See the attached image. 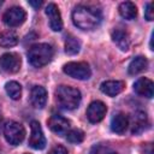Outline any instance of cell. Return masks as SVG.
<instances>
[{
  "label": "cell",
  "instance_id": "cell-26",
  "mask_svg": "<svg viewBox=\"0 0 154 154\" xmlns=\"http://www.w3.org/2000/svg\"><path fill=\"white\" fill-rule=\"evenodd\" d=\"M29 5H31V6L35 7V8H38V7L42 5V1H34V0H30V1H29Z\"/></svg>",
  "mask_w": 154,
  "mask_h": 154
},
{
  "label": "cell",
  "instance_id": "cell-6",
  "mask_svg": "<svg viewBox=\"0 0 154 154\" xmlns=\"http://www.w3.org/2000/svg\"><path fill=\"white\" fill-rule=\"evenodd\" d=\"M20 57L17 53H5L0 57V67L7 73H14L20 69Z\"/></svg>",
  "mask_w": 154,
  "mask_h": 154
},
{
  "label": "cell",
  "instance_id": "cell-23",
  "mask_svg": "<svg viewBox=\"0 0 154 154\" xmlns=\"http://www.w3.org/2000/svg\"><path fill=\"white\" fill-rule=\"evenodd\" d=\"M66 138L71 143H81L84 140V132L78 129H73L66 132Z\"/></svg>",
  "mask_w": 154,
  "mask_h": 154
},
{
  "label": "cell",
  "instance_id": "cell-7",
  "mask_svg": "<svg viewBox=\"0 0 154 154\" xmlns=\"http://www.w3.org/2000/svg\"><path fill=\"white\" fill-rule=\"evenodd\" d=\"M2 19L8 26H18L25 20V11L19 6H13L4 13Z\"/></svg>",
  "mask_w": 154,
  "mask_h": 154
},
{
  "label": "cell",
  "instance_id": "cell-22",
  "mask_svg": "<svg viewBox=\"0 0 154 154\" xmlns=\"http://www.w3.org/2000/svg\"><path fill=\"white\" fill-rule=\"evenodd\" d=\"M5 90H6L7 95L13 100H18L22 95V87H20L19 83H17L14 81L7 82L5 84Z\"/></svg>",
  "mask_w": 154,
  "mask_h": 154
},
{
  "label": "cell",
  "instance_id": "cell-16",
  "mask_svg": "<svg viewBox=\"0 0 154 154\" xmlns=\"http://www.w3.org/2000/svg\"><path fill=\"white\" fill-rule=\"evenodd\" d=\"M129 126V118L124 113H117L112 117L111 129L116 134H124Z\"/></svg>",
  "mask_w": 154,
  "mask_h": 154
},
{
  "label": "cell",
  "instance_id": "cell-11",
  "mask_svg": "<svg viewBox=\"0 0 154 154\" xmlns=\"http://www.w3.org/2000/svg\"><path fill=\"white\" fill-rule=\"evenodd\" d=\"M47 124L53 132L60 134V135L66 134L70 129V122L60 114H52L51 118L47 120Z\"/></svg>",
  "mask_w": 154,
  "mask_h": 154
},
{
  "label": "cell",
  "instance_id": "cell-10",
  "mask_svg": "<svg viewBox=\"0 0 154 154\" xmlns=\"http://www.w3.org/2000/svg\"><path fill=\"white\" fill-rule=\"evenodd\" d=\"M46 14L48 17L51 29L53 31H60L63 29V20H61V16H60L58 6L53 2L48 4L46 7Z\"/></svg>",
  "mask_w": 154,
  "mask_h": 154
},
{
  "label": "cell",
  "instance_id": "cell-17",
  "mask_svg": "<svg viewBox=\"0 0 154 154\" xmlns=\"http://www.w3.org/2000/svg\"><path fill=\"white\" fill-rule=\"evenodd\" d=\"M123 89H124V82L122 81H106L102 82L100 85V90L108 96H116Z\"/></svg>",
  "mask_w": 154,
  "mask_h": 154
},
{
  "label": "cell",
  "instance_id": "cell-29",
  "mask_svg": "<svg viewBox=\"0 0 154 154\" xmlns=\"http://www.w3.org/2000/svg\"><path fill=\"white\" fill-rule=\"evenodd\" d=\"M0 5H1V1H0Z\"/></svg>",
  "mask_w": 154,
  "mask_h": 154
},
{
  "label": "cell",
  "instance_id": "cell-2",
  "mask_svg": "<svg viewBox=\"0 0 154 154\" xmlns=\"http://www.w3.org/2000/svg\"><path fill=\"white\" fill-rule=\"evenodd\" d=\"M55 99L64 109H75L79 106L82 95L77 88L70 85H59L55 90Z\"/></svg>",
  "mask_w": 154,
  "mask_h": 154
},
{
  "label": "cell",
  "instance_id": "cell-8",
  "mask_svg": "<svg viewBox=\"0 0 154 154\" xmlns=\"http://www.w3.org/2000/svg\"><path fill=\"white\" fill-rule=\"evenodd\" d=\"M107 112V106L102 101H93L87 108V118L90 123H99L101 122Z\"/></svg>",
  "mask_w": 154,
  "mask_h": 154
},
{
  "label": "cell",
  "instance_id": "cell-27",
  "mask_svg": "<svg viewBox=\"0 0 154 154\" xmlns=\"http://www.w3.org/2000/svg\"><path fill=\"white\" fill-rule=\"evenodd\" d=\"M1 124H2V116H1V113H0V128H1Z\"/></svg>",
  "mask_w": 154,
  "mask_h": 154
},
{
  "label": "cell",
  "instance_id": "cell-28",
  "mask_svg": "<svg viewBox=\"0 0 154 154\" xmlns=\"http://www.w3.org/2000/svg\"><path fill=\"white\" fill-rule=\"evenodd\" d=\"M109 154H118V153H109Z\"/></svg>",
  "mask_w": 154,
  "mask_h": 154
},
{
  "label": "cell",
  "instance_id": "cell-14",
  "mask_svg": "<svg viewBox=\"0 0 154 154\" xmlns=\"http://www.w3.org/2000/svg\"><path fill=\"white\" fill-rule=\"evenodd\" d=\"M31 105L36 108H43L47 101V91L41 85H35L30 91Z\"/></svg>",
  "mask_w": 154,
  "mask_h": 154
},
{
  "label": "cell",
  "instance_id": "cell-9",
  "mask_svg": "<svg viewBox=\"0 0 154 154\" xmlns=\"http://www.w3.org/2000/svg\"><path fill=\"white\" fill-rule=\"evenodd\" d=\"M30 126H31V135L29 137V146L34 149H43L46 146V138L40 123L32 120Z\"/></svg>",
  "mask_w": 154,
  "mask_h": 154
},
{
  "label": "cell",
  "instance_id": "cell-13",
  "mask_svg": "<svg viewBox=\"0 0 154 154\" xmlns=\"http://www.w3.org/2000/svg\"><path fill=\"white\" fill-rule=\"evenodd\" d=\"M134 90L138 95L150 99V97H153V82L146 77L138 78L134 84Z\"/></svg>",
  "mask_w": 154,
  "mask_h": 154
},
{
  "label": "cell",
  "instance_id": "cell-18",
  "mask_svg": "<svg viewBox=\"0 0 154 154\" xmlns=\"http://www.w3.org/2000/svg\"><path fill=\"white\" fill-rule=\"evenodd\" d=\"M148 66V60L144 58V57H136L134 58L130 64H129V67H128V71L130 75H137L142 71H144Z\"/></svg>",
  "mask_w": 154,
  "mask_h": 154
},
{
  "label": "cell",
  "instance_id": "cell-5",
  "mask_svg": "<svg viewBox=\"0 0 154 154\" xmlns=\"http://www.w3.org/2000/svg\"><path fill=\"white\" fill-rule=\"evenodd\" d=\"M63 71L76 79H88L91 76V70L87 63L83 61H70L64 65Z\"/></svg>",
  "mask_w": 154,
  "mask_h": 154
},
{
  "label": "cell",
  "instance_id": "cell-24",
  "mask_svg": "<svg viewBox=\"0 0 154 154\" xmlns=\"http://www.w3.org/2000/svg\"><path fill=\"white\" fill-rule=\"evenodd\" d=\"M144 17L147 20H153L154 13H153V2H148L144 10Z\"/></svg>",
  "mask_w": 154,
  "mask_h": 154
},
{
  "label": "cell",
  "instance_id": "cell-15",
  "mask_svg": "<svg viewBox=\"0 0 154 154\" xmlns=\"http://www.w3.org/2000/svg\"><path fill=\"white\" fill-rule=\"evenodd\" d=\"M112 41L120 51H128L130 48V36L123 29H114L112 31Z\"/></svg>",
  "mask_w": 154,
  "mask_h": 154
},
{
  "label": "cell",
  "instance_id": "cell-19",
  "mask_svg": "<svg viewBox=\"0 0 154 154\" xmlns=\"http://www.w3.org/2000/svg\"><path fill=\"white\" fill-rule=\"evenodd\" d=\"M119 13L125 19H134L137 16V7L131 1H124L119 5Z\"/></svg>",
  "mask_w": 154,
  "mask_h": 154
},
{
  "label": "cell",
  "instance_id": "cell-1",
  "mask_svg": "<svg viewBox=\"0 0 154 154\" xmlns=\"http://www.w3.org/2000/svg\"><path fill=\"white\" fill-rule=\"evenodd\" d=\"M101 11L93 6L78 5L72 11V22L77 28L82 30L95 29L101 23Z\"/></svg>",
  "mask_w": 154,
  "mask_h": 154
},
{
  "label": "cell",
  "instance_id": "cell-21",
  "mask_svg": "<svg viewBox=\"0 0 154 154\" xmlns=\"http://www.w3.org/2000/svg\"><path fill=\"white\" fill-rule=\"evenodd\" d=\"M79 48H81L79 41L75 36L67 35L65 38V52L70 55H73V54H77L79 52Z\"/></svg>",
  "mask_w": 154,
  "mask_h": 154
},
{
  "label": "cell",
  "instance_id": "cell-3",
  "mask_svg": "<svg viewBox=\"0 0 154 154\" xmlns=\"http://www.w3.org/2000/svg\"><path fill=\"white\" fill-rule=\"evenodd\" d=\"M53 48L48 43H37L29 48L28 60L34 67H42L47 65L53 58Z\"/></svg>",
  "mask_w": 154,
  "mask_h": 154
},
{
  "label": "cell",
  "instance_id": "cell-25",
  "mask_svg": "<svg viewBox=\"0 0 154 154\" xmlns=\"http://www.w3.org/2000/svg\"><path fill=\"white\" fill-rule=\"evenodd\" d=\"M48 154H67V150L63 146H55L54 148H52V150Z\"/></svg>",
  "mask_w": 154,
  "mask_h": 154
},
{
  "label": "cell",
  "instance_id": "cell-20",
  "mask_svg": "<svg viewBox=\"0 0 154 154\" xmlns=\"http://www.w3.org/2000/svg\"><path fill=\"white\" fill-rule=\"evenodd\" d=\"M18 43V36L13 30H6L0 34V46L4 48L13 47Z\"/></svg>",
  "mask_w": 154,
  "mask_h": 154
},
{
  "label": "cell",
  "instance_id": "cell-12",
  "mask_svg": "<svg viewBox=\"0 0 154 154\" xmlns=\"http://www.w3.org/2000/svg\"><path fill=\"white\" fill-rule=\"evenodd\" d=\"M147 126H148L147 114L141 111L135 112L131 118V132L134 135H138V134L143 132L147 129Z\"/></svg>",
  "mask_w": 154,
  "mask_h": 154
},
{
  "label": "cell",
  "instance_id": "cell-4",
  "mask_svg": "<svg viewBox=\"0 0 154 154\" xmlns=\"http://www.w3.org/2000/svg\"><path fill=\"white\" fill-rule=\"evenodd\" d=\"M4 136L6 141L12 146H18L25 137L24 126L14 120H10L4 125Z\"/></svg>",
  "mask_w": 154,
  "mask_h": 154
}]
</instances>
